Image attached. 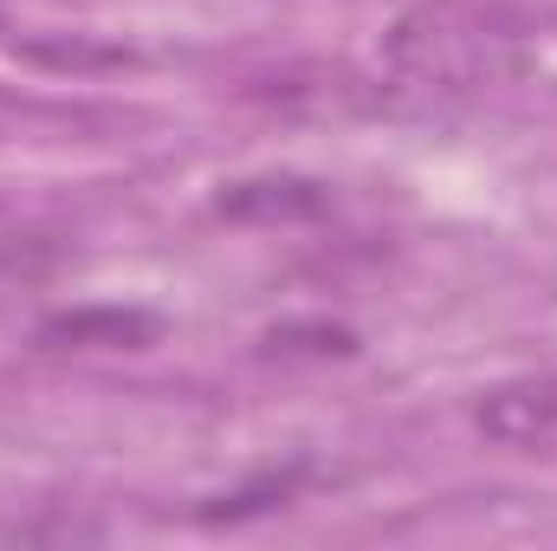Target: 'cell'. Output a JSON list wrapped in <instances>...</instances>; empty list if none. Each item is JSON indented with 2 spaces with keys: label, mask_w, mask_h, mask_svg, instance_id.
I'll return each instance as SVG.
<instances>
[{
  "label": "cell",
  "mask_w": 557,
  "mask_h": 551,
  "mask_svg": "<svg viewBox=\"0 0 557 551\" xmlns=\"http://www.w3.org/2000/svg\"><path fill=\"white\" fill-rule=\"evenodd\" d=\"M383 59L421 91H486L519 78L525 20L506 0H416L383 33Z\"/></svg>",
  "instance_id": "6da1fadb"
},
{
  "label": "cell",
  "mask_w": 557,
  "mask_h": 551,
  "mask_svg": "<svg viewBox=\"0 0 557 551\" xmlns=\"http://www.w3.org/2000/svg\"><path fill=\"white\" fill-rule=\"evenodd\" d=\"M46 351H149L162 344V311L149 305H72L39 318Z\"/></svg>",
  "instance_id": "277c9868"
},
{
  "label": "cell",
  "mask_w": 557,
  "mask_h": 551,
  "mask_svg": "<svg viewBox=\"0 0 557 551\" xmlns=\"http://www.w3.org/2000/svg\"><path fill=\"white\" fill-rule=\"evenodd\" d=\"M260 357L278 364H331V357H357V331L350 325H331V318H311V325H273L260 338Z\"/></svg>",
  "instance_id": "8992f818"
},
{
  "label": "cell",
  "mask_w": 557,
  "mask_h": 551,
  "mask_svg": "<svg viewBox=\"0 0 557 551\" xmlns=\"http://www.w3.org/2000/svg\"><path fill=\"white\" fill-rule=\"evenodd\" d=\"M473 428L506 454H557V377H512L473 403Z\"/></svg>",
  "instance_id": "7a4b0ae2"
},
{
  "label": "cell",
  "mask_w": 557,
  "mask_h": 551,
  "mask_svg": "<svg viewBox=\"0 0 557 551\" xmlns=\"http://www.w3.org/2000/svg\"><path fill=\"white\" fill-rule=\"evenodd\" d=\"M214 215L221 221H240V228H305V221H324L331 215V188L318 175H240L214 195Z\"/></svg>",
  "instance_id": "3957f363"
},
{
  "label": "cell",
  "mask_w": 557,
  "mask_h": 551,
  "mask_svg": "<svg viewBox=\"0 0 557 551\" xmlns=\"http://www.w3.org/2000/svg\"><path fill=\"white\" fill-rule=\"evenodd\" d=\"M305 461H292V467H267V474H253L247 487H234V493H221L214 506H201L195 519L201 526H247V519H260V513H278L298 487H305Z\"/></svg>",
  "instance_id": "5b68a950"
}]
</instances>
